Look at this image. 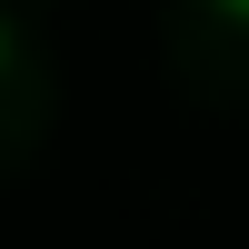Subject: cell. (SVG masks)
I'll list each match as a JSON object with an SVG mask.
<instances>
[{
  "mask_svg": "<svg viewBox=\"0 0 249 249\" xmlns=\"http://www.w3.org/2000/svg\"><path fill=\"white\" fill-rule=\"evenodd\" d=\"M0 80H10V20H0Z\"/></svg>",
  "mask_w": 249,
  "mask_h": 249,
  "instance_id": "obj_2",
  "label": "cell"
},
{
  "mask_svg": "<svg viewBox=\"0 0 249 249\" xmlns=\"http://www.w3.org/2000/svg\"><path fill=\"white\" fill-rule=\"evenodd\" d=\"M210 10H219V20H239V30H249V0H210Z\"/></svg>",
  "mask_w": 249,
  "mask_h": 249,
  "instance_id": "obj_1",
  "label": "cell"
}]
</instances>
